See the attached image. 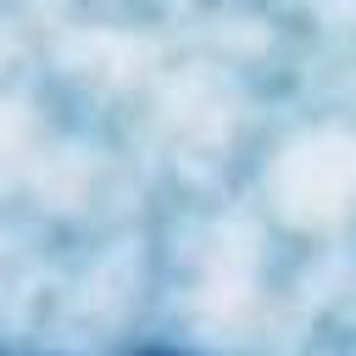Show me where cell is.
Returning <instances> with one entry per match:
<instances>
[{
    "instance_id": "1",
    "label": "cell",
    "mask_w": 356,
    "mask_h": 356,
    "mask_svg": "<svg viewBox=\"0 0 356 356\" xmlns=\"http://www.w3.org/2000/svg\"><path fill=\"white\" fill-rule=\"evenodd\" d=\"M134 356H195V350H161V345H150V350H134Z\"/></svg>"
},
{
    "instance_id": "2",
    "label": "cell",
    "mask_w": 356,
    "mask_h": 356,
    "mask_svg": "<svg viewBox=\"0 0 356 356\" xmlns=\"http://www.w3.org/2000/svg\"><path fill=\"white\" fill-rule=\"evenodd\" d=\"M0 356H6V350H0Z\"/></svg>"
}]
</instances>
